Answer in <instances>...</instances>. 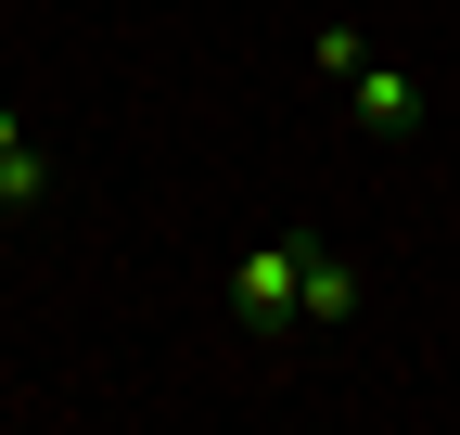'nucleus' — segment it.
I'll list each match as a JSON object with an SVG mask.
<instances>
[{
	"instance_id": "nucleus-1",
	"label": "nucleus",
	"mask_w": 460,
	"mask_h": 435,
	"mask_svg": "<svg viewBox=\"0 0 460 435\" xmlns=\"http://www.w3.org/2000/svg\"><path fill=\"white\" fill-rule=\"evenodd\" d=\"M295 282H307V244H256L230 269V307H243L256 333H281V320H295Z\"/></svg>"
},
{
	"instance_id": "nucleus-2",
	"label": "nucleus",
	"mask_w": 460,
	"mask_h": 435,
	"mask_svg": "<svg viewBox=\"0 0 460 435\" xmlns=\"http://www.w3.org/2000/svg\"><path fill=\"white\" fill-rule=\"evenodd\" d=\"M345 102H358V129H422V77H396V65H358V77H345Z\"/></svg>"
},
{
	"instance_id": "nucleus-3",
	"label": "nucleus",
	"mask_w": 460,
	"mask_h": 435,
	"mask_svg": "<svg viewBox=\"0 0 460 435\" xmlns=\"http://www.w3.org/2000/svg\"><path fill=\"white\" fill-rule=\"evenodd\" d=\"M295 320H358V269L332 244H307V282H295Z\"/></svg>"
},
{
	"instance_id": "nucleus-4",
	"label": "nucleus",
	"mask_w": 460,
	"mask_h": 435,
	"mask_svg": "<svg viewBox=\"0 0 460 435\" xmlns=\"http://www.w3.org/2000/svg\"><path fill=\"white\" fill-rule=\"evenodd\" d=\"M39 192H51V154H39V141H13V154H0V205H13V218H26Z\"/></svg>"
},
{
	"instance_id": "nucleus-5",
	"label": "nucleus",
	"mask_w": 460,
	"mask_h": 435,
	"mask_svg": "<svg viewBox=\"0 0 460 435\" xmlns=\"http://www.w3.org/2000/svg\"><path fill=\"white\" fill-rule=\"evenodd\" d=\"M0 218H13V205H0Z\"/></svg>"
}]
</instances>
